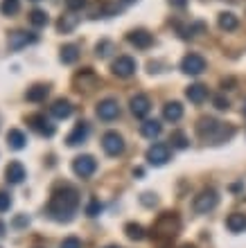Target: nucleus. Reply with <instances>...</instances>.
<instances>
[{
	"mask_svg": "<svg viewBox=\"0 0 246 248\" xmlns=\"http://www.w3.org/2000/svg\"><path fill=\"white\" fill-rule=\"evenodd\" d=\"M39 41V36L34 32H25V30H16V32L9 34V39H7V46L12 47V50H23V47L32 46V43H36Z\"/></svg>",
	"mask_w": 246,
	"mask_h": 248,
	"instance_id": "8",
	"label": "nucleus"
},
{
	"mask_svg": "<svg viewBox=\"0 0 246 248\" xmlns=\"http://www.w3.org/2000/svg\"><path fill=\"white\" fill-rule=\"evenodd\" d=\"M48 95H50V86H46V84H34L32 88H27L25 99H27V102H43Z\"/></svg>",
	"mask_w": 246,
	"mask_h": 248,
	"instance_id": "20",
	"label": "nucleus"
},
{
	"mask_svg": "<svg viewBox=\"0 0 246 248\" xmlns=\"http://www.w3.org/2000/svg\"><path fill=\"white\" fill-rule=\"evenodd\" d=\"M79 208V192L72 185H61L52 192L48 203V215L54 221H70Z\"/></svg>",
	"mask_w": 246,
	"mask_h": 248,
	"instance_id": "1",
	"label": "nucleus"
},
{
	"mask_svg": "<svg viewBox=\"0 0 246 248\" xmlns=\"http://www.w3.org/2000/svg\"><path fill=\"white\" fill-rule=\"evenodd\" d=\"M217 203H219V194H217V189L206 187V189H201L199 194L195 196L192 208H195L197 215H208V212H213V210L217 208Z\"/></svg>",
	"mask_w": 246,
	"mask_h": 248,
	"instance_id": "4",
	"label": "nucleus"
},
{
	"mask_svg": "<svg viewBox=\"0 0 246 248\" xmlns=\"http://www.w3.org/2000/svg\"><path fill=\"white\" fill-rule=\"evenodd\" d=\"M2 230H5V223H0V235H2Z\"/></svg>",
	"mask_w": 246,
	"mask_h": 248,
	"instance_id": "39",
	"label": "nucleus"
},
{
	"mask_svg": "<svg viewBox=\"0 0 246 248\" xmlns=\"http://www.w3.org/2000/svg\"><path fill=\"white\" fill-rule=\"evenodd\" d=\"M127 41H129L133 47H138V50H147V47H151V43H154V36H151L147 30H131V32L127 34Z\"/></svg>",
	"mask_w": 246,
	"mask_h": 248,
	"instance_id": "13",
	"label": "nucleus"
},
{
	"mask_svg": "<svg viewBox=\"0 0 246 248\" xmlns=\"http://www.w3.org/2000/svg\"><path fill=\"white\" fill-rule=\"evenodd\" d=\"M181 70L185 72V75H192V77H197V75H201V72L206 70V59L201 57V54H185L181 61Z\"/></svg>",
	"mask_w": 246,
	"mask_h": 248,
	"instance_id": "9",
	"label": "nucleus"
},
{
	"mask_svg": "<svg viewBox=\"0 0 246 248\" xmlns=\"http://www.w3.org/2000/svg\"><path fill=\"white\" fill-rule=\"evenodd\" d=\"M169 5L176 7V9H183V7L188 5V0H169Z\"/></svg>",
	"mask_w": 246,
	"mask_h": 248,
	"instance_id": "37",
	"label": "nucleus"
},
{
	"mask_svg": "<svg viewBox=\"0 0 246 248\" xmlns=\"http://www.w3.org/2000/svg\"><path fill=\"white\" fill-rule=\"evenodd\" d=\"M140 133L145 138H149V140H154V138H158L163 133V124L158 120H147V122L140 124Z\"/></svg>",
	"mask_w": 246,
	"mask_h": 248,
	"instance_id": "22",
	"label": "nucleus"
},
{
	"mask_svg": "<svg viewBox=\"0 0 246 248\" xmlns=\"http://www.w3.org/2000/svg\"><path fill=\"white\" fill-rule=\"evenodd\" d=\"M66 7H68L70 12H79V9L86 7V0H66Z\"/></svg>",
	"mask_w": 246,
	"mask_h": 248,
	"instance_id": "36",
	"label": "nucleus"
},
{
	"mask_svg": "<svg viewBox=\"0 0 246 248\" xmlns=\"http://www.w3.org/2000/svg\"><path fill=\"white\" fill-rule=\"evenodd\" d=\"M169 160V147L163 142H156L147 149V163L154 165V167H161Z\"/></svg>",
	"mask_w": 246,
	"mask_h": 248,
	"instance_id": "10",
	"label": "nucleus"
},
{
	"mask_svg": "<svg viewBox=\"0 0 246 248\" xmlns=\"http://www.w3.org/2000/svg\"><path fill=\"white\" fill-rule=\"evenodd\" d=\"M88 122H77L75 124V129L68 133V138H66V142H68V147H77V144H82L88 138Z\"/></svg>",
	"mask_w": 246,
	"mask_h": 248,
	"instance_id": "16",
	"label": "nucleus"
},
{
	"mask_svg": "<svg viewBox=\"0 0 246 248\" xmlns=\"http://www.w3.org/2000/svg\"><path fill=\"white\" fill-rule=\"evenodd\" d=\"M129 106H131V113H133L136 118H147L149 111H151V102H149V97L143 95V93H136V95L129 99Z\"/></svg>",
	"mask_w": 246,
	"mask_h": 248,
	"instance_id": "12",
	"label": "nucleus"
},
{
	"mask_svg": "<svg viewBox=\"0 0 246 248\" xmlns=\"http://www.w3.org/2000/svg\"><path fill=\"white\" fill-rule=\"evenodd\" d=\"M99 212H102V203H99L98 199H93V201L88 203V208H86V215H88V217H98Z\"/></svg>",
	"mask_w": 246,
	"mask_h": 248,
	"instance_id": "32",
	"label": "nucleus"
},
{
	"mask_svg": "<svg viewBox=\"0 0 246 248\" xmlns=\"http://www.w3.org/2000/svg\"><path fill=\"white\" fill-rule=\"evenodd\" d=\"M179 228H181V221H179V217H176V212H163L161 217H158V221L154 223V232L156 237H174L176 232H179Z\"/></svg>",
	"mask_w": 246,
	"mask_h": 248,
	"instance_id": "3",
	"label": "nucleus"
},
{
	"mask_svg": "<svg viewBox=\"0 0 246 248\" xmlns=\"http://www.w3.org/2000/svg\"><path fill=\"white\" fill-rule=\"evenodd\" d=\"M50 113L57 120H66V118H70L72 115V104L68 102V99H57V102L50 106Z\"/></svg>",
	"mask_w": 246,
	"mask_h": 248,
	"instance_id": "18",
	"label": "nucleus"
},
{
	"mask_svg": "<svg viewBox=\"0 0 246 248\" xmlns=\"http://www.w3.org/2000/svg\"><path fill=\"white\" fill-rule=\"evenodd\" d=\"M217 23H219V27L224 32H235V30L240 27V20H237V16H235L233 12H221Z\"/></svg>",
	"mask_w": 246,
	"mask_h": 248,
	"instance_id": "23",
	"label": "nucleus"
},
{
	"mask_svg": "<svg viewBox=\"0 0 246 248\" xmlns=\"http://www.w3.org/2000/svg\"><path fill=\"white\" fill-rule=\"evenodd\" d=\"M213 104H214V108H219V111H228V108H230L228 99H226V97H221V95H217V97L213 99Z\"/></svg>",
	"mask_w": 246,
	"mask_h": 248,
	"instance_id": "34",
	"label": "nucleus"
},
{
	"mask_svg": "<svg viewBox=\"0 0 246 248\" xmlns=\"http://www.w3.org/2000/svg\"><path fill=\"white\" fill-rule=\"evenodd\" d=\"M124 2H133V0H124Z\"/></svg>",
	"mask_w": 246,
	"mask_h": 248,
	"instance_id": "42",
	"label": "nucleus"
},
{
	"mask_svg": "<svg viewBox=\"0 0 246 248\" xmlns=\"http://www.w3.org/2000/svg\"><path fill=\"white\" fill-rule=\"evenodd\" d=\"M5 178H7V183H12V185L23 183V181H25V167H23V163L12 160L5 170Z\"/></svg>",
	"mask_w": 246,
	"mask_h": 248,
	"instance_id": "15",
	"label": "nucleus"
},
{
	"mask_svg": "<svg viewBox=\"0 0 246 248\" xmlns=\"http://www.w3.org/2000/svg\"><path fill=\"white\" fill-rule=\"evenodd\" d=\"M23 223H30V219H25V217H18V219H16V226H23Z\"/></svg>",
	"mask_w": 246,
	"mask_h": 248,
	"instance_id": "38",
	"label": "nucleus"
},
{
	"mask_svg": "<svg viewBox=\"0 0 246 248\" xmlns=\"http://www.w3.org/2000/svg\"><path fill=\"white\" fill-rule=\"evenodd\" d=\"M27 124H30L36 133H41V136H46V138L54 136V124H52L43 113H34V115H30V118H27Z\"/></svg>",
	"mask_w": 246,
	"mask_h": 248,
	"instance_id": "11",
	"label": "nucleus"
},
{
	"mask_svg": "<svg viewBox=\"0 0 246 248\" xmlns=\"http://www.w3.org/2000/svg\"><path fill=\"white\" fill-rule=\"evenodd\" d=\"M95 170H98V160H95L93 156H88V154L77 156L75 160H72V171L82 178H91L93 174H95Z\"/></svg>",
	"mask_w": 246,
	"mask_h": 248,
	"instance_id": "5",
	"label": "nucleus"
},
{
	"mask_svg": "<svg viewBox=\"0 0 246 248\" xmlns=\"http://www.w3.org/2000/svg\"><path fill=\"white\" fill-rule=\"evenodd\" d=\"M34 2H39V0H34Z\"/></svg>",
	"mask_w": 246,
	"mask_h": 248,
	"instance_id": "43",
	"label": "nucleus"
},
{
	"mask_svg": "<svg viewBox=\"0 0 246 248\" xmlns=\"http://www.w3.org/2000/svg\"><path fill=\"white\" fill-rule=\"evenodd\" d=\"M169 142H172V147H176V149H185V147H188V136H185L183 131H172Z\"/></svg>",
	"mask_w": 246,
	"mask_h": 248,
	"instance_id": "29",
	"label": "nucleus"
},
{
	"mask_svg": "<svg viewBox=\"0 0 246 248\" xmlns=\"http://www.w3.org/2000/svg\"><path fill=\"white\" fill-rule=\"evenodd\" d=\"M59 59H61V63H66V65L75 63V61L79 59V47L72 46V43L64 46V47H61V54H59Z\"/></svg>",
	"mask_w": 246,
	"mask_h": 248,
	"instance_id": "26",
	"label": "nucleus"
},
{
	"mask_svg": "<svg viewBox=\"0 0 246 248\" xmlns=\"http://www.w3.org/2000/svg\"><path fill=\"white\" fill-rule=\"evenodd\" d=\"M106 248H120V246H106Z\"/></svg>",
	"mask_w": 246,
	"mask_h": 248,
	"instance_id": "41",
	"label": "nucleus"
},
{
	"mask_svg": "<svg viewBox=\"0 0 246 248\" xmlns=\"http://www.w3.org/2000/svg\"><path fill=\"white\" fill-rule=\"evenodd\" d=\"M0 12H2V16H14L18 12V0H2L0 2Z\"/></svg>",
	"mask_w": 246,
	"mask_h": 248,
	"instance_id": "30",
	"label": "nucleus"
},
{
	"mask_svg": "<svg viewBox=\"0 0 246 248\" xmlns=\"http://www.w3.org/2000/svg\"><path fill=\"white\" fill-rule=\"evenodd\" d=\"M242 113H244V115H246V102H244V106H242Z\"/></svg>",
	"mask_w": 246,
	"mask_h": 248,
	"instance_id": "40",
	"label": "nucleus"
},
{
	"mask_svg": "<svg viewBox=\"0 0 246 248\" xmlns=\"http://www.w3.org/2000/svg\"><path fill=\"white\" fill-rule=\"evenodd\" d=\"M185 97H188L192 104H203L208 99V88L203 84H192L185 88Z\"/></svg>",
	"mask_w": 246,
	"mask_h": 248,
	"instance_id": "17",
	"label": "nucleus"
},
{
	"mask_svg": "<svg viewBox=\"0 0 246 248\" xmlns=\"http://www.w3.org/2000/svg\"><path fill=\"white\" fill-rule=\"evenodd\" d=\"M163 118L167 120V122H179L183 118L181 102H167V104L163 106Z\"/></svg>",
	"mask_w": 246,
	"mask_h": 248,
	"instance_id": "19",
	"label": "nucleus"
},
{
	"mask_svg": "<svg viewBox=\"0 0 246 248\" xmlns=\"http://www.w3.org/2000/svg\"><path fill=\"white\" fill-rule=\"evenodd\" d=\"M120 115V106H117L115 99H102L98 104V118L104 122H111Z\"/></svg>",
	"mask_w": 246,
	"mask_h": 248,
	"instance_id": "14",
	"label": "nucleus"
},
{
	"mask_svg": "<svg viewBox=\"0 0 246 248\" xmlns=\"http://www.w3.org/2000/svg\"><path fill=\"white\" fill-rule=\"evenodd\" d=\"M197 133H199L201 140H208V142H213V144H219V142H226L235 131L230 129V126H226L224 122H219V120L201 118L199 122H197Z\"/></svg>",
	"mask_w": 246,
	"mask_h": 248,
	"instance_id": "2",
	"label": "nucleus"
},
{
	"mask_svg": "<svg viewBox=\"0 0 246 248\" xmlns=\"http://www.w3.org/2000/svg\"><path fill=\"white\" fill-rule=\"evenodd\" d=\"M61 248H82V242H79V237H66L61 242Z\"/></svg>",
	"mask_w": 246,
	"mask_h": 248,
	"instance_id": "35",
	"label": "nucleus"
},
{
	"mask_svg": "<svg viewBox=\"0 0 246 248\" xmlns=\"http://www.w3.org/2000/svg\"><path fill=\"white\" fill-rule=\"evenodd\" d=\"M124 232H127L129 239H136V242L145 239V228L140 223H127V226H124Z\"/></svg>",
	"mask_w": 246,
	"mask_h": 248,
	"instance_id": "27",
	"label": "nucleus"
},
{
	"mask_svg": "<svg viewBox=\"0 0 246 248\" xmlns=\"http://www.w3.org/2000/svg\"><path fill=\"white\" fill-rule=\"evenodd\" d=\"M111 50H113V43H111V41H102V43H98V46H95V52H98V57H109L111 54Z\"/></svg>",
	"mask_w": 246,
	"mask_h": 248,
	"instance_id": "31",
	"label": "nucleus"
},
{
	"mask_svg": "<svg viewBox=\"0 0 246 248\" xmlns=\"http://www.w3.org/2000/svg\"><path fill=\"white\" fill-rule=\"evenodd\" d=\"M226 228L230 230V232H244L246 230V215H242V212H233V215H228L226 219Z\"/></svg>",
	"mask_w": 246,
	"mask_h": 248,
	"instance_id": "21",
	"label": "nucleus"
},
{
	"mask_svg": "<svg viewBox=\"0 0 246 248\" xmlns=\"http://www.w3.org/2000/svg\"><path fill=\"white\" fill-rule=\"evenodd\" d=\"M102 149L109 154V156H120L124 151V138L117 133V131H106L102 138Z\"/></svg>",
	"mask_w": 246,
	"mask_h": 248,
	"instance_id": "6",
	"label": "nucleus"
},
{
	"mask_svg": "<svg viewBox=\"0 0 246 248\" xmlns=\"http://www.w3.org/2000/svg\"><path fill=\"white\" fill-rule=\"evenodd\" d=\"M79 25V16H75V14H66V16H61L57 23V30L64 34H70L75 27Z\"/></svg>",
	"mask_w": 246,
	"mask_h": 248,
	"instance_id": "25",
	"label": "nucleus"
},
{
	"mask_svg": "<svg viewBox=\"0 0 246 248\" xmlns=\"http://www.w3.org/2000/svg\"><path fill=\"white\" fill-rule=\"evenodd\" d=\"M7 144L12 147V149H23L27 144V138H25V133L20 129H9V133H7Z\"/></svg>",
	"mask_w": 246,
	"mask_h": 248,
	"instance_id": "24",
	"label": "nucleus"
},
{
	"mask_svg": "<svg viewBox=\"0 0 246 248\" xmlns=\"http://www.w3.org/2000/svg\"><path fill=\"white\" fill-rule=\"evenodd\" d=\"M111 70H113V75L120 79H129L136 75V59H131V57H127V54H122V57H117L113 63H111Z\"/></svg>",
	"mask_w": 246,
	"mask_h": 248,
	"instance_id": "7",
	"label": "nucleus"
},
{
	"mask_svg": "<svg viewBox=\"0 0 246 248\" xmlns=\"http://www.w3.org/2000/svg\"><path fill=\"white\" fill-rule=\"evenodd\" d=\"M30 23H32L34 27H46L48 25V14L43 12V9H34V12H30Z\"/></svg>",
	"mask_w": 246,
	"mask_h": 248,
	"instance_id": "28",
	"label": "nucleus"
},
{
	"mask_svg": "<svg viewBox=\"0 0 246 248\" xmlns=\"http://www.w3.org/2000/svg\"><path fill=\"white\" fill-rule=\"evenodd\" d=\"M9 208H12V196L7 192H0V212H7Z\"/></svg>",
	"mask_w": 246,
	"mask_h": 248,
	"instance_id": "33",
	"label": "nucleus"
}]
</instances>
